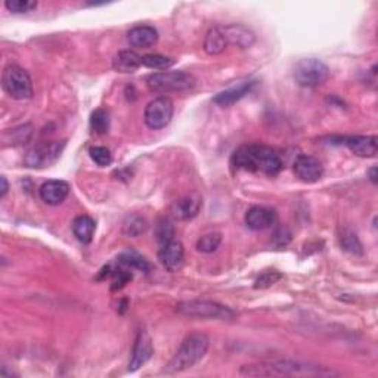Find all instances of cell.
<instances>
[{
	"label": "cell",
	"mask_w": 378,
	"mask_h": 378,
	"mask_svg": "<svg viewBox=\"0 0 378 378\" xmlns=\"http://www.w3.org/2000/svg\"><path fill=\"white\" fill-rule=\"evenodd\" d=\"M225 33L228 45H234L241 47V49H247L256 42V34L250 30V28L241 24H232L222 27Z\"/></svg>",
	"instance_id": "obj_17"
},
{
	"label": "cell",
	"mask_w": 378,
	"mask_h": 378,
	"mask_svg": "<svg viewBox=\"0 0 378 378\" xmlns=\"http://www.w3.org/2000/svg\"><path fill=\"white\" fill-rule=\"evenodd\" d=\"M65 148V141L45 142L42 145L32 148L27 152L24 164L30 169H45L52 166L54 163L60 160L61 154Z\"/></svg>",
	"instance_id": "obj_8"
},
{
	"label": "cell",
	"mask_w": 378,
	"mask_h": 378,
	"mask_svg": "<svg viewBox=\"0 0 378 378\" xmlns=\"http://www.w3.org/2000/svg\"><path fill=\"white\" fill-rule=\"evenodd\" d=\"M142 65V56L134 51H120L113 61V69L117 73L132 74Z\"/></svg>",
	"instance_id": "obj_20"
},
{
	"label": "cell",
	"mask_w": 378,
	"mask_h": 378,
	"mask_svg": "<svg viewBox=\"0 0 378 378\" xmlns=\"http://www.w3.org/2000/svg\"><path fill=\"white\" fill-rule=\"evenodd\" d=\"M231 161L232 166L237 169L263 173L268 176H276L283 170V160L276 151L259 143L244 145V147L238 148L232 155Z\"/></svg>",
	"instance_id": "obj_1"
},
{
	"label": "cell",
	"mask_w": 378,
	"mask_h": 378,
	"mask_svg": "<svg viewBox=\"0 0 378 378\" xmlns=\"http://www.w3.org/2000/svg\"><path fill=\"white\" fill-rule=\"evenodd\" d=\"M228 42L222 27H211L206 34L204 40V51L209 55H220L226 49Z\"/></svg>",
	"instance_id": "obj_22"
},
{
	"label": "cell",
	"mask_w": 378,
	"mask_h": 378,
	"mask_svg": "<svg viewBox=\"0 0 378 378\" xmlns=\"http://www.w3.org/2000/svg\"><path fill=\"white\" fill-rule=\"evenodd\" d=\"M152 355H154V347H152V340L150 334L147 331H139L137 340H134L133 352L129 362V371L130 373L138 371L139 368H142L151 359Z\"/></svg>",
	"instance_id": "obj_10"
},
{
	"label": "cell",
	"mask_w": 378,
	"mask_h": 378,
	"mask_svg": "<svg viewBox=\"0 0 378 378\" xmlns=\"http://www.w3.org/2000/svg\"><path fill=\"white\" fill-rule=\"evenodd\" d=\"M342 246L346 251H349V253L352 255H362V244L359 238L356 237V234H353V232L347 231L343 234L342 237Z\"/></svg>",
	"instance_id": "obj_30"
},
{
	"label": "cell",
	"mask_w": 378,
	"mask_h": 378,
	"mask_svg": "<svg viewBox=\"0 0 378 378\" xmlns=\"http://www.w3.org/2000/svg\"><path fill=\"white\" fill-rule=\"evenodd\" d=\"M296 176L305 183H314L322 178L324 166L322 163L310 155H300L294 164Z\"/></svg>",
	"instance_id": "obj_11"
},
{
	"label": "cell",
	"mask_w": 378,
	"mask_h": 378,
	"mask_svg": "<svg viewBox=\"0 0 378 378\" xmlns=\"http://www.w3.org/2000/svg\"><path fill=\"white\" fill-rule=\"evenodd\" d=\"M210 340L206 334H191L182 342L179 351L173 356V359L167 364V374H178L189 370L193 365H197L202 357L209 352Z\"/></svg>",
	"instance_id": "obj_3"
},
{
	"label": "cell",
	"mask_w": 378,
	"mask_h": 378,
	"mask_svg": "<svg viewBox=\"0 0 378 378\" xmlns=\"http://www.w3.org/2000/svg\"><path fill=\"white\" fill-rule=\"evenodd\" d=\"M158 260L170 272H176L183 265V260H185V248H183L182 242L179 241H172L169 244L163 246L158 251Z\"/></svg>",
	"instance_id": "obj_12"
},
{
	"label": "cell",
	"mask_w": 378,
	"mask_h": 378,
	"mask_svg": "<svg viewBox=\"0 0 378 378\" xmlns=\"http://www.w3.org/2000/svg\"><path fill=\"white\" fill-rule=\"evenodd\" d=\"M202 206L201 197H198L197 193H192V196H187L178 201L173 202V206L170 209L172 216L178 220H191L196 217Z\"/></svg>",
	"instance_id": "obj_13"
},
{
	"label": "cell",
	"mask_w": 378,
	"mask_h": 378,
	"mask_svg": "<svg viewBox=\"0 0 378 378\" xmlns=\"http://www.w3.org/2000/svg\"><path fill=\"white\" fill-rule=\"evenodd\" d=\"M95 229H96V224L91 216L83 215L75 217L73 222V234L77 239L83 242V244H89V242H92Z\"/></svg>",
	"instance_id": "obj_21"
},
{
	"label": "cell",
	"mask_w": 378,
	"mask_h": 378,
	"mask_svg": "<svg viewBox=\"0 0 378 378\" xmlns=\"http://www.w3.org/2000/svg\"><path fill=\"white\" fill-rule=\"evenodd\" d=\"M89 154H91V158L101 167L110 166L111 161H113L111 151L108 148H105V147H92L89 150Z\"/></svg>",
	"instance_id": "obj_31"
},
{
	"label": "cell",
	"mask_w": 378,
	"mask_h": 378,
	"mask_svg": "<svg viewBox=\"0 0 378 378\" xmlns=\"http://www.w3.org/2000/svg\"><path fill=\"white\" fill-rule=\"evenodd\" d=\"M279 279H283V275H281L279 272H275V270H272V272H265L256 279L255 288L256 290L269 288V287H272L274 284H276Z\"/></svg>",
	"instance_id": "obj_32"
},
{
	"label": "cell",
	"mask_w": 378,
	"mask_h": 378,
	"mask_svg": "<svg viewBox=\"0 0 378 378\" xmlns=\"http://www.w3.org/2000/svg\"><path fill=\"white\" fill-rule=\"evenodd\" d=\"M239 374L250 377H283V375H333L334 373L322 366H310L293 361H275L257 365H246Z\"/></svg>",
	"instance_id": "obj_2"
},
{
	"label": "cell",
	"mask_w": 378,
	"mask_h": 378,
	"mask_svg": "<svg viewBox=\"0 0 378 378\" xmlns=\"http://www.w3.org/2000/svg\"><path fill=\"white\" fill-rule=\"evenodd\" d=\"M174 64V61L172 58H167L164 55H158V54H151V55H145L142 56V65L148 67L151 70H164L166 71L167 69Z\"/></svg>",
	"instance_id": "obj_25"
},
{
	"label": "cell",
	"mask_w": 378,
	"mask_h": 378,
	"mask_svg": "<svg viewBox=\"0 0 378 378\" xmlns=\"http://www.w3.org/2000/svg\"><path fill=\"white\" fill-rule=\"evenodd\" d=\"M0 182H2V191H0V198H5L6 193H8V189H9V185H8V180L5 176L0 178Z\"/></svg>",
	"instance_id": "obj_33"
},
{
	"label": "cell",
	"mask_w": 378,
	"mask_h": 378,
	"mask_svg": "<svg viewBox=\"0 0 378 378\" xmlns=\"http://www.w3.org/2000/svg\"><path fill=\"white\" fill-rule=\"evenodd\" d=\"M147 228H148L147 220H145V219L141 217V216H138V215H132V216H129L128 219L124 220V224H123V232H124V235L132 237V238H137V237H139L141 234H143V232L147 231Z\"/></svg>",
	"instance_id": "obj_24"
},
{
	"label": "cell",
	"mask_w": 378,
	"mask_h": 378,
	"mask_svg": "<svg viewBox=\"0 0 378 378\" xmlns=\"http://www.w3.org/2000/svg\"><path fill=\"white\" fill-rule=\"evenodd\" d=\"M176 312L197 319H232L237 315L231 307L210 300H185L176 305Z\"/></svg>",
	"instance_id": "obj_5"
},
{
	"label": "cell",
	"mask_w": 378,
	"mask_h": 378,
	"mask_svg": "<svg viewBox=\"0 0 378 378\" xmlns=\"http://www.w3.org/2000/svg\"><path fill=\"white\" fill-rule=\"evenodd\" d=\"M5 92L14 99L23 101L33 96V83L28 73L19 65H8L2 74Z\"/></svg>",
	"instance_id": "obj_6"
},
{
	"label": "cell",
	"mask_w": 378,
	"mask_h": 378,
	"mask_svg": "<svg viewBox=\"0 0 378 378\" xmlns=\"http://www.w3.org/2000/svg\"><path fill=\"white\" fill-rule=\"evenodd\" d=\"M328 75V67L316 58H306V60L298 61L294 67V80L302 87L321 86L327 82Z\"/></svg>",
	"instance_id": "obj_7"
},
{
	"label": "cell",
	"mask_w": 378,
	"mask_h": 378,
	"mask_svg": "<svg viewBox=\"0 0 378 378\" xmlns=\"http://www.w3.org/2000/svg\"><path fill=\"white\" fill-rule=\"evenodd\" d=\"M174 237V226L169 220H160L158 225L155 226V239H157L161 247L169 244L173 241Z\"/></svg>",
	"instance_id": "obj_28"
},
{
	"label": "cell",
	"mask_w": 378,
	"mask_h": 378,
	"mask_svg": "<svg viewBox=\"0 0 378 378\" xmlns=\"http://www.w3.org/2000/svg\"><path fill=\"white\" fill-rule=\"evenodd\" d=\"M6 9L12 14H27L37 8L36 0H8Z\"/></svg>",
	"instance_id": "obj_29"
},
{
	"label": "cell",
	"mask_w": 378,
	"mask_h": 378,
	"mask_svg": "<svg viewBox=\"0 0 378 378\" xmlns=\"http://www.w3.org/2000/svg\"><path fill=\"white\" fill-rule=\"evenodd\" d=\"M173 113L174 106L172 99L167 96H160V98H155L147 105L143 113V120L150 129L160 130L169 126L173 119Z\"/></svg>",
	"instance_id": "obj_9"
},
{
	"label": "cell",
	"mask_w": 378,
	"mask_h": 378,
	"mask_svg": "<svg viewBox=\"0 0 378 378\" xmlns=\"http://www.w3.org/2000/svg\"><path fill=\"white\" fill-rule=\"evenodd\" d=\"M91 128L93 129V132L104 134L108 132L110 129V115L105 110L99 108L92 113L91 117Z\"/></svg>",
	"instance_id": "obj_27"
},
{
	"label": "cell",
	"mask_w": 378,
	"mask_h": 378,
	"mask_svg": "<svg viewBox=\"0 0 378 378\" xmlns=\"http://www.w3.org/2000/svg\"><path fill=\"white\" fill-rule=\"evenodd\" d=\"M147 86L155 93L187 92L197 86V80L185 71H160L147 77Z\"/></svg>",
	"instance_id": "obj_4"
},
{
	"label": "cell",
	"mask_w": 378,
	"mask_h": 378,
	"mask_svg": "<svg viewBox=\"0 0 378 378\" xmlns=\"http://www.w3.org/2000/svg\"><path fill=\"white\" fill-rule=\"evenodd\" d=\"M343 143L357 157L371 158L378 151V142L375 137H347Z\"/></svg>",
	"instance_id": "obj_16"
},
{
	"label": "cell",
	"mask_w": 378,
	"mask_h": 378,
	"mask_svg": "<svg viewBox=\"0 0 378 378\" xmlns=\"http://www.w3.org/2000/svg\"><path fill=\"white\" fill-rule=\"evenodd\" d=\"M117 263L130 270L137 269V270H142V272H148L150 270L148 261L145 260L141 255L134 253V251H126V253H121L117 259Z\"/></svg>",
	"instance_id": "obj_23"
},
{
	"label": "cell",
	"mask_w": 378,
	"mask_h": 378,
	"mask_svg": "<svg viewBox=\"0 0 378 378\" xmlns=\"http://www.w3.org/2000/svg\"><path fill=\"white\" fill-rule=\"evenodd\" d=\"M377 169L375 167H373L371 170H370V179H371V182L373 183H377Z\"/></svg>",
	"instance_id": "obj_34"
},
{
	"label": "cell",
	"mask_w": 378,
	"mask_h": 378,
	"mask_svg": "<svg viewBox=\"0 0 378 378\" xmlns=\"http://www.w3.org/2000/svg\"><path fill=\"white\" fill-rule=\"evenodd\" d=\"M69 193L70 185L64 180H47L40 187V198L49 206H60Z\"/></svg>",
	"instance_id": "obj_14"
},
{
	"label": "cell",
	"mask_w": 378,
	"mask_h": 378,
	"mask_svg": "<svg viewBox=\"0 0 378 378\" xmlns=\"http://www.w3.org/2000/svg\"><path fill=\"white\" fill-rule=\"evenodd\" d=\"M128 40L133 47L147 49L158 42V32L151 25H138L128 33Z\"/></svg>",
	"instance_id": "obj_18"
},
{
	"label": "cell",
	"mask_w": 378,
	"mask_h": 378,
	"mask_svg": "<svg viewBox=\"0 0 378 378\" xmlns=\"http://www.w3.org/2000/svg\"><path fill=\"white\" fill-rule=\"evenodd\" d=\"M222 242V235L219 232H210V234L202 235L197 241V250L201 251V253H215V251L219 248Z\"/></svg>",
	"instance_id": "obj_26"
},
{
	"label": "cell",
	"mask_w": 378,
	"mask_h": 378,
	"mask_svg": "<svg viewBox=\"0 0 378 378\" xmlns=\"http://www.w3.org/2000/svg\"><path fill=\"white\" fill-rule=\"evenodd\" d=\"M276 220V215L274 210L268 207H251L246 213V225L253 231H263L272 226Z\"/></svg>",
	"instance_id": "obj_15"
},
{
	"label": "cell",
	"mask_w": 378,
	"mask_h": 378,
	"mask_svg": "<svg viewBox=\"0 0 378 378\" xmlns=\"http://www.w3.org/2000/svg\"><path fill=\"white\" fill-rule=\"evenodd\" d=\"M255 86H256V82H242L238 86L229 87V89L217 93L215 96V99H213V102L220 106H229L244 98L246 95H248L251 91H253Z\"/></svg>",
	"instance_id": "obj_19"
}]
</instances>
